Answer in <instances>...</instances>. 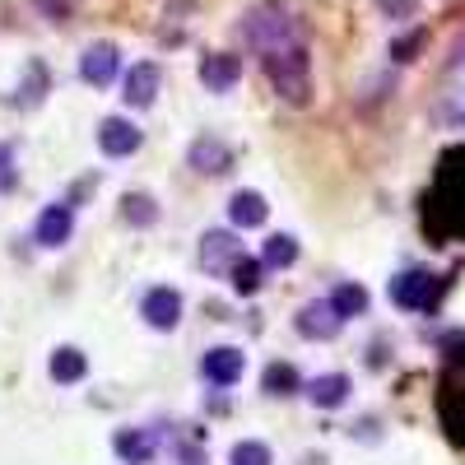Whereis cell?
Masks as SVG:
<instances>
[{
    "label": "cell",
    "mask_w": 465,
    "mask_h": 465,
    "mask_svg": "<svg viewBox=\"0 0 465 465\" xmlns=\"http://www.w3.org/2000/svg\"><path fill=\"white\" fill-rule=\"evenodd\" d=\"M238 238H232L228 228H210L205 238H201V270L205 275H228V265L238 261Z\"/></svg>",
    "instance_id": "52a82bcc"
},
{
    "label": "cell",
    "mask_w": 465,
    "mask_h": 465,
    "mask_svg": "<svg viewBox=\"0 0 465 465\" xmlns=\"http://www.w3.org/2000/svg\"><path fill=\"white\" fill-rule=\"evenodd\" d=\"M19 177H15V159H10V149L0 144V191H10Z\"/></svg>",
    "instance_id": "484cf974"
},
{
    "label": "cell",
    "mask_w": 465,
    "mask_h": 465,
    "mask_svg": "<svg viewBox=\"0 0 465 465\" xmlns=\"http://www.w3.org/2000/svg\"><path fill=\"white\" fill-rule=\"evenodd\" d=\"M159 80H163V74H159V65H153V61L131 65L126 70V103L131 107H149L153 98H159Z\"/></svg>",
    "instance_id": "5bb4252c"
},
{
    "label": "cell",
    "mask_w": 465,
    "mask_h": 465,
    "mask_svg": "<svg viewBox=\"0 0 465 465\" xmlns=\"http://www.w3.org/2000/svg\"><path fill=\"white\" fill-rule=\"evenodd\" d=\"M340 326H344V317L331 302H307L298 312V335L302 340H331V335H340Z\"/></svg>",
    "instance_id": "7c38bea8"
},
{
    "label": "cell",
    "mask_w": 465,
    "mask_h": 465,
    "mask_svg": "<svg viewBox=\"0 0 465 465\" xmlns=\"http://www.w3.org/2000/svg\"><path fill=\"white\" fill-rule=\"evenodd\" d=\"M238 80H242V61H238V56H228V52H210V56L201 61V84H205L210 94H228Z\"/></svg>",
    "instance_id": "8fae6325"
},
{
    "label": "cell",
    "mask_w": 465,
    "mask_h": 465,
    "mask_svg": "<svg viewBox=\"0 0 465 465\" xmlns=\"http://www.w3.org/2000/svg\"><path fill=\"white\" fill-rule=\"evenodd\" d=\"M70 232H74V210L70 205H43V214L33 223V238L43 247H65Z\"/></svg>",
    "instance_id": "9c48e42d"
},
{
    "label": "cell",
    "mask_w": 465,
    "mask_h": 465,
    "mask_svg": "<svg viewBox=\"0 0 465 465\" xmlns=\"http://www.w3.org/2000/svg\"><path fill=\"white\" fill-rule=\"evenodd\" d=\"M298 261V242L289 238V232H270L265 247H261V265L265 270H289Z\"/></svg>",
    "instance_id": "ffe728a7"
},
{
    "label": "cell",
    "mask_w": 465,
    "mask_h": 465,
    "mask_svg": "<svg viewBox=\"0 0 465 465\" xmlns=\"http://www.w3.org/2000/svg\"><path fill=\"white\" fill-rule=\"evenodd\" d=\"M265 214H270V205H265L261 191H238V196L228 201V219L238 223V228H261Z\"/></svg>",
    "instance_id": "e0dca14e"
},
{
    "label": "cell",
    "mask_w": 465,
    "mask_h": 465,
    "mask_svg": "<svg viewBox=\"0 0 465 465\" xmlns=\"http://www.w3.org/2000/svg\"><path fill=\"white\" fill-rule=\"evenodd\" d=\"M186 163L196 168V173H205V177H219V173L232 168V149L219 135H196V140H191V149H186Z\"/></svg>",
    "instance_id": "8992f818"
},
{
    "label": "cell",
    "mask_w": 465,
    "mask_h": 465,
    "mask_svg": "<svg viewBox=\"0 0 465 465\" xmlns=\"http://www.w3.org/2000/svg\"><path fill=\"white\" fill-rule=\"evenodd\" d=\"M228 465H270V447L247 438V442H238V447L228 451Z\"/></svg>",
    "instance_id": "603a6c76"
},
{
    "label": "cell",
    "mask_w": 465,
    "mask_h": 465,
    "mask_svg": "<svg viewBox=\"0 0 465 465\" xmlns=\"http://www.w3.org/2000/svg\"><path fill=\"white\" fill-rule=\"evenodd\" d=\"M116 70H122V52L112 43H94L84 56H80V80L94 84V89H107L116 80Z\"/></svg>",
    "instance_id": "5b68a950"
},
{
    "label": "cell",
    "mask_w": 465,
    "mask_h": 465,
    "mask_svg": "<svg viewBox=\"0 0 465 465\" xmlns=\"http://www.w3.org/2000/svg\"><path fill=\"white\" fill-rule=\"evenodd\" d=\"M144 144V131L135 122H126V116H107V122L98 126V149L107 153V159H126V153H135Z\"/></svg>",
    "instance_id": "277c9868"
},
{
    "label": "cell",
    "mask_w": 465,
    "mask_h": 465,
    "mask_svg": "<svg viewBox=\"0 0 465 465\" xmlns=\"http://www.w3.org/2000/svg\"><path fill=\"white\" fill-rule=\"evenodd\" d=\"M326 302L335 307L344 322H349V317H363V312H368V289H363V284H340Z\"/></svg>",
    "instance_id": "44dd1931"
},
{
    "label": "cell",
    "mask_w": 465,
    "mask_h": 465,
    "mask_svg": "<svg viewBox=\"0 0 465 465\" xmlns=\"http://www.w3.org/2000/svg\"><path fill=\"white\" fill-rule=\"evenodd\" d=\"M47 372H52V381H56V386H74V381H84L89 359H84L74 344H61L56 354H52V363H47Z\"/></svg>",
    "instance_id": "2e32d148"
},
{
    "label": "cell",
    "mask_w": 465,
    "mask_h": 465,
    "mask_svg": "<svg viewBox=\"0 0 465 465\" xmlns=\"http://www.w3.org/2000/svg\"><path fill=\"white\" fill-rule=\"evenodd\" d=\"M419 43H423V33H410V37H401V43H391V56H396V61H414Z\"/></svg>",
    "instance_id": "d4e9b609"
},
{
    "label": "cell",
    "mask_w": 465,
    "mask_h": 465,
    "mask_svg": "<svg viewBox=\"0 0 465 465\" xmlns=\"http://www.w3.org/2000/svg\"><path fill=\"white\" fill-rule=\"evenodd\" d=\"M261 65H265L270 89H275L289 107H307V103H312V61H307L302 43H284V47L261 52Z\"/></svg>",
    "instance_id": "6da1fadb"
},
{
    "label": "cell",
    "mask_w": 465,
    "mask_h": 465,
    "mask_svg": "<svg viewBox=\"0 0 465 465\" xmlns=\"http://www.w3.org/2000/svg\"><path fill=\"white\" fill-rule=\"evenodd\" d=\"M228 280H232V289H238L242 298H252V293L261 289V280H265L261 256H238V261L228 265Z\"/></svg>",
    "instance_id": "d6986e66"
},
{
    "label": "cell",
    "mask_w": 465,
    "mask_h": 465,
    "mask_svg": "<svg viewBox=\"0 0 465 465\" xmlns=\"http://www.w3.org/2000/svg\"><path fill=\"white\" fill-rule=\"evenodd\" d=\"M140 312L153 331H177L182 322V293L177 289H149L144 302H140Z\"/></svg>",
    "instance_id": "ba28073f"
},
{
    "label": "cell",
    "mask_w": 465,
    "mask_h": 465,
    "mask_svg": "<svg viewBox=\"0 0 465 465\" xmlns=\"http://www.w3.org/2000/svg\"><path fill=\"white\" fill-rule=\"evenodd\" d=\"M122 219L135 223V228H149L153 219H159V205H153L149 196H140V191H131V196H122Z\"/></svg>",
    "instance_id": "7402d4cb"
},
{
    "label": "cell",
    "mask_w": 465,
    "mask_h": 465,
    "mask_svg": "<svg viewBox=\"0 0 465 465\" xmlns=\"http://www.w3.org/2000/svg\"><path fill=\"white\" fill-rule=\"evenodd\" d=\"M201 372H205V381H214V386H232V381L247 372V359H242V349L219 344V349H210V354L201 359Z\"/></svg>",
    "instance_id": "30bf717a"
},
{
    "label": "cell",
    "mask_w": 465,
    "mask_h": 465,
    "mask_svg": "<svg viewBox=\"0 0 465 465\" xmlns=\"http://www.w3.org/2000/svg\"><path fill=\"white\" fill-rule=\"evenodd\" d=\"M261 391H270V396H293V391H302V377H298L293 363H265Z\"/></svg>",
    "instance_id": "ac0fdd59"
},
{
    "label": "cell",
    "mask_w": 465,
    "mask_h": 465,
    "mask_svg": "<svg viewBox=\"0 0 465 465\" xmlns=\"http://www.w3.org/2000/svg\"><path fill=\"white\" fill-rule=\"evenodd\" d=\"M302 391H307V401H312L317 410H340L349 401V377L344 372H326V377H312Z\"/></svg>",
    "instance_id": "9a60e30c"
},
{
    "label": "cell",
    "mask_w": 465,
    "mask_h": 465,
    "mask_svg": "<svg viewBox=\"0 0 465 465\" xmlns=\"http://www.w3.org/2000/svg\"><path fill=\"white\" fill-rule=\"evenodd\" d=\"M247 43L256 52H270V47H284V43H298V19L284 10V5H256L242 24Z\"/></svg>",
    "instance_id": "7a4b0ae2"
},
{
    "label": "cell",
    "mask_w": 465,
    "mask_h": 465,
    "mask_svg": "<svg viewBox=\"0 0 465 465\" xmlns=\"http://www.w3.org/2000/svg\"><path fill=\"white\" fill-rule=\"evenodd\" d=\"M112 451L122 456L126 465H153V456H159V442H153L149 429H122L112 438Z\"/></svg>",
    "instance_id": "4fadbf2b"
},
{
    "label": "cell",
    "mask_w": 465,
    "mask_h": 465,
    "mask_svg": "<svg viewBox=\"0 0 465 465\" xmlns=\"http://www.w3.org/2000/svg\"><path fill=\"white\" fill-rule=\"evenodd\" d=\"M372 5L386 15V19H414L419 10V0H372Z\"/></svg>",
    "instance_id": "cb8c5ba5"
},
{
    "label": "cell",
    "mask_w": 465,
    "mask_h": 465,
    "mask_svg": "<svg viewBox=\"0 0 465 465\" xmlns=\"http://www.w3.org/2000/svg\"><path fill=\"white\" fill-rule=\"evenodd\" d=\"M442 298V280L429 275V270H405V275L391 280V302L405 307V312H433Z\"/></svg>",
    "instance_id": "3957f363"
}]
</instances>
